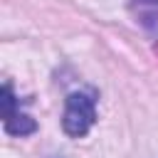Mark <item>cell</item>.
I'll return each mask as SVG.
<instances>
[{
	"mask_svg": "<svg viewBox=\"0 0 158 158\" xmlns=\"http://www.w3.org/2000/svg\"><path fill=\"white\" fill-rule=\"evenodd\" d=\"M2 121H5V131L10 136H30L37 128V123L17 109V99L12 94L10 81L2 84Z\"/></svg>",
	"mask_w": 158,
	"mask_h": 158,
	"instance_id": "cell-2",
	"label": "cell"
},
{
	"mask_svg": "<svg viewBox=\"0 0 158 158\" xmlns=\"http://www.w3.org/2000/svg\"><path fill=\"white\" fill-rule=\"evenodd\" d=\"M96 121V101L91 94L84 91H72L67 96L64 116H62V128L72 138H81L89 133V128Z\"/></svg>",
	"mask_w": 158,
	"mask_h": 158,
	"instance_id": "cell-1",
	"label": "cell"
},
{
	"mask_svg": "<svg viewBox=\"0 0 158 158\" xmlns=\"http://www.w3.org/2000/svg\"><path fill=\"white\" fill-rule=\"evenodd\" d=\"M128 7L138 25H143L146 30L158 27V0H131Z\"/></svg>",
	"mask_w": 158,
	"mask_h": 158,
	"instance_id": "cell-3",
	"label": "cell"
}]
</instances>
